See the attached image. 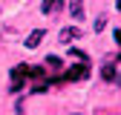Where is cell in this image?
<instances>
[{"label":"cell","instance_id":"1","mask_svg":"<svg viewBox=\"0 0 121 115\" xmlns=\"http://www.w3.org/2000/svg\"><path fill=\"white\" fill-rule=\"evenodd\" d=\"M101 78L107 83H118V55H110V61L101 66Z\"/></svg>","mask_w":121,"mask_h":115},{"label":"cell","instance_id":"2","mask_svg":"<svg viewBox=\"0 0 121 115\" xmlns=\"http://www.w3.org/2000/svg\"><path fill=\"white\" fill-rule=\"evenodd\" d=\"M86 75H89V63H75V66L66 72V75H64V81H78V78L84 81Z\"/></svg>","mask_w":121,"mask_h":115},{"label":"cell","instance_id":"3","mask_svg":"<svg viewBox=\"0 0 121 115\" xmlns=\"http://www.w3.org/2000/svg\"><path fill=\"white\" fill-rule=\"evenodd\" d=\"M66 9H69V17H72V20H84V17H86V12H84V0H69Z\"/></svg>","mask_w":121,"mask_h":115},{"label":"cell","instance_id":"4","mask_svg":"<svg viewBox=\"0 0 121 115\" xmlns=\"http://www.w3.org/2000/svg\"><path fill=\"white\" fill-rule=\"evenodd\" d=\"M78 35H81V32H78L75 26H64V29L58 32V40H60V43H72V40L78 37Z\"/></svg>","mask_w":121,"mask_h":115},{"label":"cell","instance_id":"5","mask_svg":"<svg viewBox=\"0 0 121 115\" xmlns=\"http://www.w3.org/2000/svg\"><path fill=\"white\" fill-rule=\"evenodd\" d=\"M43 35H46L43 29H35V32L23 40V43H26V49H35V46H40V43H43Z\"/></svg>","mask_w":121,"mask_h":115},{"label":"cell","instance_id":"6","mask_svg":"<svg viewBox=\"0 0 121 115\" xmlns=\"http://www.w3.org/2000/svg\"><path fill=\"white\" fill-rule=\"evenodd\" d=\"M64 0H43L40 3V14H55V9H60Z\"/></svg>","mask_w":121,"mask_h":115},{"label":"cell","instance_id":"7","mask_svg":"<svg viewBox=\"0 0 121 115\" xmlns=\"http://www.w3.org/2000/svg\"><path fill=\"white\" fill-rule=\"evenodd\" d=\"M26 75H29V66H26V63H20V66L12 69V81H20V78H26Z\"/></svg>","mask_w":121,"mask_h":115},{"label":"cell","instance_id":"8","mask_svg":"<svg viewBox=\"0 0 121 115\" xmlns=\"http://www.w3.org/2000/svg\"><path fill=\"white\" fill-rule=\"evenodd\" d=\"M69 58H75L78 63H89V55H86V52H81V49H72V52H69Z\"/></svg>","mask_w":121,"mask_h":115},{"label":"cell","instance_id":"9","mask_svg":"<svg viewBox=\"0 0 121 115\" xmlns=\"http://www.w3.org/2000/svg\"><path fill=\"white\" fill-rule=\"evenodd\" d=\"M46 63H49V66H58V69H60V63H64V61H60L58 55H49V58H46Z\"/></svg>","mask_w":121,"mask_h":115},{"label":"cell","instance_id":"10","mask_svg":"<svg viewBox=\"0 0 121 115\" xmlns=\"http://www.w3.org/2000/svg\"><path fill=\"white\" fill-rule=\"evenodd\" d=\"M104 26H107V17H104V14H101V17L95 20V32H104Z\"/></svg>","mask_w":121,"mask_h":115},{"label":"cell","instance_id":"11","mask_svg":"<svg viewBox=\"0 0 121 115\" xmlns=\"http://www.w3.org/2000/svg\"><path fill=\"white\" fill-rule=\"evenodd\" d=\"M29 78H43V69L35 66V69H29Z\"/></svg>","mask_w":121,"mask_h":115},{"label":"cell","instance_id":"12","mask_svg":"<svg viewBox=\"0 0 121 115\" xmlns=\"http://www.w3.org/2000/svg\"><path fill=\"white\" fill-rule=\"evenodd\" d=\"M23 89V81H12V92H20Z\"/></svg>","mask_w":121,"mask_h":115}]
</instances>
